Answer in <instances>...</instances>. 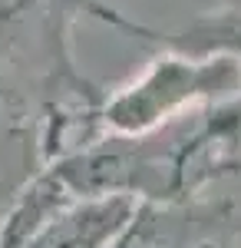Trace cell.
<instances>
[{"mask_svg": "<svg viewBox=\"0 0 241 248\" xmlns=\"http://www.w3.org/2000/svg\"><path fill=\"white\" fill-rule=\"evenodd\" d=\"M53 3L63 7V10H70L76 20L90 17V20H96V23H106L112 30L126 33V37H136V40H142V43H152V46H162V33H159V30H152L146 23L126 17L122 10H116V7L103 3V0H53Z\"/></svg>", "mask_w": 241, "mask_h": 248, "instance_id": "5b68a950", "label": "cell"}, {"mask_svg": "<svg viewBox=\"0 0 241 248\" xmlns=\"http://www.w3.org/2000/svg\"><path fill=\"white\" fill-rule=\"evenodd\" d=\"M139 202L122 195L66 199L56 205L20 248H112L129 229Z\"/></svg>", "mask_w": 241, "mask_h": 248, "instance_id": "3957f363", "label": "cell"}, {"mask_svg": "<svg viewBox=\"0 0 241 248\" xmlns=\"http://www.w3.org/2000/svg\"><path fill=\"white\" fill-rule=\"evenodd\" d=\"M162 46L195 53V57H228L241 70V0L205 7L175 33H162ZM208 116L222 129L225 139L241 153V93L208 106Z\"/></svg>", "mask_w": 241, "mask_h": 248, "instance_id": "277c9868", "label": "cell"}, {"mask_svg": "<svg viewBox=\"0 0 241 248\" xmlns=\"http://www.w3.org/2000/svg\"><path fill=\"white\" fill-rule=\"evenodd\" d=\"M112 248H241V205L208 192L185 202L139 205Z\"/></svg>", "mask_w": 241, "mask_h": 248, "instance_id": "7a4b0ae2", "label": "cell"}, {"mask_svg": "<svg viewBox=\"0 0 241 248\" xmlns=\"http://www.w3.org/2000/svg\"><path fill=\"white\" fill-rule=\"evenodd\" d=\"M241 93V70L228 57H195L162 46L132 79L106 90L103 133L142 136L172 119Z\"/></svg>", "mask_w": 241, "mask_h": 248, "instance_id": "6da1fadb", "label": "cell"}]
</instances>
